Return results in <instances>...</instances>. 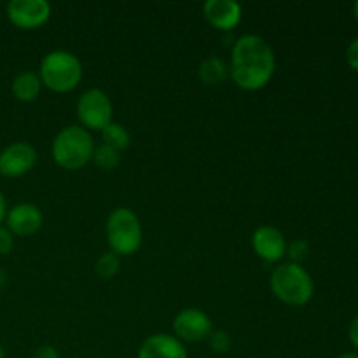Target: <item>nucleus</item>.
<instances>
[{
	"mask_svg": "<svg viewBox=\"0 0 358 358\" xmlns=\"http://www.w3.org/2000/svg\"><path fill=\"white\" fill-rule=\"evenodd\" d=\"M136 358H187V350L175 336L152 334L140 345Z\"/></svg>",
	"mask_w": 358,
	"mask_h": 358,
	"instance_id": "nucleus-13",
	"label": "nucleus"
},
{
	"mask_svg": "<svg viewBox=\"0 0 358 358\" xmlns=\"http://www.w3.org/2000/svg\"><path fill=\"white\" fill-rule=\"evenodd\" d=\"M91 161H93V163L96 164V168H100V170L112 171L119 166V163H121V152L115 150L114 147L101 143V145L94 147Z\"/></svg>",
	"mask_w": 358,
	"mask_h": 358,
	"instance_id": "nucleus-17",
	"label": "nucleus"
},
{
	"mask_svg": "<svg viewBox=\"0 0 358 358\" xmlns=\"http://www.w3.org/2000/svg\"><path fill=\"white\" fill-rule=\"evenodd\" d=\"M14 248V236L6 226H0V255H9Z\"/></svg>",
	"mask_w": 358,
	"mask_h": 358,
	"instance_id": "nucleus-21",
	"label": "nucleus"
},
{
	"mask_svg": "<svg viewBox=\"0 0 358 358\" xmlns=\"http://www.w3.org/2000/svg\"><path fill=\"white\" fill-rule=\"evenodd\" d=\"M252 248L262 261L278 262L287 254V240L282 231L276 227L261 226L252 234Z\"/></svg>",
	"mask_w": 358,
	"mask_h": 358,
	"instance_id": "nucleus-11",
	"label": "nucleus"
},
{
	"mask_svg": "<svg viewBox=\"0 0 358 358\" xmlns=\"http://www.w3.org/2000/svg\"><path fill=\"white\" fill-rule=\"evenodd\" d=\"M310 254V247L304 240H294L290 243H287V254L289 255L290 262H296V264H301L304 259Z\"/></svg>",
	"mask_w": 358,
	"mask_h": 358,
	"instance_id": "nucleus-20",
	"label": "nucleus"
},
{
	"mask_svg": "<svg viewBox=\"0 0 358 358\" xmlns=\"http://www.w3.org/2000/svg\"><path fill=\"white\" fill-rule=\"evenodd\" d=\"M241 6L234 0H208L203 3V16L217 30H233L241 21Z\"/></svg>",
	"mask_w": 358,
	"mask_h": 358,
	"instance_id": "nucleus-12",
	"label": "nucleus"
},
{
	"mask_svg": "<svg viewBox=\"0 0 358 358\" xmlns=\"http://www.w3.org/2000/svg\"><path fill=\"white\" fill-rule=\"evenodd\" d=\"M212 331V318L198 308H185L173 318V336L182 343L205 341Z\"/></svg>",
	"mask_w": 358,
	"mask_h": 358,
	"instance_id": "nucleus-9",
	"label": "nucleus"
},
{
	"mask_svg": "<svg viewBox=\"0 0 358 358\" xmlns=\"http://www.w3.org/2000/svg\"><path fill=\"white\" fill-rule=\"evenodd\" d=\"M112 101L105 91L98 87L84 91L77 101V117L87 131H101L112 122Z\"/></svg>",
	"mask_w": 358,
	"mask_h": 358,
	"instance_id": "nucleus-6",
	"label": "nucleus"
},
{
	"mask_svg": "<svg viewBox=\"0 0 358 358\" xmlns=\"http://www.w3.org/2000/svg\"><path fill=\"white\" fill-rule=\"evenodd\" d=\"M100 133L105 145L114 147L119 152H124V150L131 145V135H129V131L124 126L117 124V122L112 121L110 124L105 126Z\"/></svg>",
	"mask_w": 358,
	"mask_h": 358,
	"instance_id": "nucleus-16",
	"label": "nucleus"
},
{
	"mask_svg": "<svg viewBox=\"0 0 358 358\" xmlns=\"http://www.w3.org/2000/svg\"><path fill=\"white\" fill-rule=\"evenodd\" d=\"M37 164V150L28 142L9 143L0 150V175L17 178L30 173Z\"/></svg>",
	"mask_w": 358,
	"mask_h": 358,
	"instance_id": "nucleus-8",
	"label": "nucleus"
},
{
	"mask_svg": "<svg viewBox=\"0 0 358 358\" xmlns=\"http://www.w3.org/2000/svg\"><path fill=\"white\" fill-rule=\"evenodd\" d=\"M208 345L212 352L227 353L233 346V338L227 331H212L208 336Z\"/></svg>",
	"mask_w": 358,
	"mask_h": 358,
	"instance_id": "nucleus-19",
	"label": "nucleus"
},
{
	"mask_svg": "<svg viewBox=\"0 0 358 358\" xmlns=\"http://www.w3.org/2000/svg\"><path fill=\"white\" fill-rule=\"evenodd\" d=\"M348 339H350V343H352V345L358 350V317L353 318L352 324H350Z\"/></svg>",
	"mask_w": 358,
	"mask_h": 358,
	"instance_id": "nucleus-24",
	"label": "nucleus"
},
{
	"mask_svg": "<svg viewBox=\"0 0 358 358\" xmlns=\"http://www.w3.org/2000/svg\"><path fill=\"white\" fill-rule=\"evenodd\" d=\"M338 358H358V353H353V352L343 353V355H339Z\"/></svg>",
	"mask_w": 358,
	"mask_h": 358,
	"instance_id": "nucleus-27",
	"label": "nucleus"
},
{
	"mask_svg": "<svg viewBox=\"0 0 358 358\" xmlns=\"http://www.w3.org/2000/svg\"><path fill=\"white\" fill-rule=\"evenodd\" d=\"M273 296L289 306H306L315 294V282L303 264L283 262L269 276Z\"/></svg>",
	"mask_w": 358,
	"mask_h": 358,
	"instance_id": "nucleus-2",
	"label": "nucleus"
},
{
	"mask_svg": "<svg viewBox=\"0 0 358 358\" xmlns=\"http://www.w3.org/2000/svg\"><path fill=\"white\" fill-rule=\"evenodd\" d=\"M276 70L271 45L257 34H245L234 42L229 62V79L243 91H259L268 86Z\"/></svg>",
	"mask_w": 358,
	"mask_h": 358,
	"instance_id": "nucleus-1",
	"label": "nucleus"
},
{
	"mask_svg": "<svg viewBox=\"0 0 358 358\" xmlns=\"http://www.w3.org/2000/svg\"><path fill=\"white\" fill-rule=\"evenodd\" d=\"M353 17H355L357 23H358V0L355 3H353Z\"/></svg>",
	"mask_w": 358,
	"mask_h": 358,
	"instance_id": "nucleus-28",
	"label": "nucleus"
},
{
	"mask_svg": "<svg viewBox=\"0 0 358 358\" xmlns=\"http://www.w3.org/2000/svg\"><path fill=\"white\" fill-rule=\"evenodd\" d=\"M346 62H348V65L352 66L355 72H358V37L353 38V41L350 42L348 49H346Z\"/></svg>",
	"mask_w": 358,
	"mask_h": 358,
	"instance_id": "nucleus-22",
	"label": "nucleus"
},
{
	"mask_svg": "<svg viewBox=\"0 0 358 358\" xmlns=\"http://www.w3.org/2000/svg\"><path fill=\"white\" fill-rule=\"evenodd\" d=\"M6 282H7V275H6V271H3V269L0 268V289H2V287L6 285Z\"/></svg>",
	"mask_w": 358,
	"mask_h": 358,
	"instance_id": "nucleus-26",
	"label": "nucleus"
},
{
	"mask_svg": "<svg viewBox=\"0 0 358 358\" xmlns=\"http://www.w3.org/2000/svg\"><path fill=\"white\" fill-rule=\"evenodd\" d=\"M105 231H107L110 252L117 254L119 257H128V255L136 254L142 247V224H140L136 213L126 206L112 210L107 219Z\"/></svg>",
	"mask_w": 358,
	"mask_h": 358,
	"instance_id": "nucleus-5",
	"label": "nucleus"
},
{
	"mask_svg": "<svg viewBox=\"0 0 358 358\" xmlns=\"http://www.w3.org/2000/svg\"><path fill=\"white\" fill-rule=\"evenodd\" d=\"M42 86L55 93H70L83 80V63L73 52L65 49L49 51L38 66Z\"/></svg>",
	"mask_w": 358,
	"mask_h": 358,
	"instance_id": "nucleus-3",
	"label": "nucleus"
},
{
	"mask_svg": "<svg viewBox=\"0 0 358 358\" xmlns=\"http://www.w3.org/2000/svg\"><path fill=\"white\" fill-rule=\"evenodd\" d=\"M119 268H121V257L114 252H105L103 255L98 257L96 264H94V271L103 280L114 278L119 273Z\"/></svg>",
	"mask_w": 358,
	"mask_h": 358,
	"instance_id": "nucleus-18",
	"label": "nucleus"
},
{
	"mask_svg": "<svg viewBox=\"0 0 358 358\" xmlns=\"http://www.w3.org/2000/svg\"><path fill=\"white\" fill-rule=\"evenodd\" d=\"M7 201H6V196H3V192L0 191V226L3 224V220H6V215H7Z\"/></svg>",
	"mask_w": 358,
	"mask_h": 358,
	"instance_id": "nucleus-25",
	"label": "nucleus"
},
{
	"mask_svg": "<svg viewBox=\"0 0 358 358\" xmlns=\"http://www.w3.org/2000/svg\"><path fill=\"white\" fill-rule=\"evenodd\" d=\"M42 222H44V217H42L41 208L34 203H17L13 208L7 210L6 220H3L13 236L20 238L34 236L42 227Z\"/></svg>",
	"mask_w": 358,
	"mask_h": 358,
	"instance_id": "nucleus-10",
	"label": "nucleus"
},
{
	"mask_svg": "<svg viewBox=\"0 0 358 358\" xmlns=\"http://www.w3.org/2000/svg\"><path fill=\"white\" fill-rule=\"evenodd\" d=\"M94 152L93 136L83 126H66L55 136L51 154L59 168L69 171L80 170L91 161Z\"/></svg>",
	"mask_w": 358,
	"mask_h": 358,
	"instance_id": "nucleus-4",
	"label": "nucleus"
},
{
	"mask_svg": "<svg viewBox=\"0 0 358 358\" xmlns=\"http://www.w3.org/2000/svg\"><path fill=\"white\" fill-rule=\"evenodd\" d=\"M31 358H62V357H59L58 350H56L55 346L44 345V346H41V348L35 350L34 357Z\"/></svg>",
	"mask_w": 358,
	"mask_h": 358,
	"instance_id": "nucleus-23",
	"label": "nucleus"
},
{
	"mask_svg": "<svg viewBox=\"0 0 358 358\" xmlns=\"http://www.w3.org/2000/svg\"><path fill=\"white\" fill-rule=\"evenodd\" d=\"M7 20L21 30H35L51 17V3L45 0H10L6 6Z\"/></svg>",
	"mask_w": 358,
	"mask_h": 358,
	"instance_id": "nucleus-7",
	"label": "nucleus"
},
{
	"mask_svg": "<svg viewBox=\"0 0 358 358\" xmlns=\"http://www.w3.org/2000/svg\"><path fill=\"white\" fill-rule=\"evenodd\" d=\"M0 358H6V352H3L2 345H0Z\"/></svg>",
	"mask_w": 358,
	"mask_h": 358,
	"instance_id": "nucleus-29",
	"label": "nucleus"
},
{
	"mask_svg": "<svg viewBox=\"0 0 358 358\" xmlns=\"http://www.w3.org/2000/svg\"><path fill=\"white\" fill-rule=\"evenodd\" d=\"M41 77H38V73L31 72V70L20 72L13 79V84H10V91H13L14 98L17 101H23V103L34 101L38 96V93H41Z\"/></svg>",
	"mask_w": 358,
	"mask_h": 358,
	"instance_id": "nucleus-14",
	"label": "nucleus"
},
{
	"mask_svg": "<svg viewBox=\"0 0 358 358\" xmlns=\"http://www.w3.org/2000/svg\"><path fill=\"white\" fill-rule=\"evenodd\" d=\"M198 76L205 86H220L229 79V65L219 56H210L201 62Z\"/></svg>",
	"mask_w": 358,
	"mask_h": 358,
	"instance_id": "nucleus-15",
	"label": "nucleus"
}]
</instances>
